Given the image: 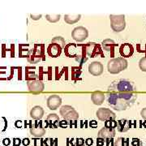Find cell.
<instances>
[{
    "mask_svg": "<svg viewBox=\"0 0 146 146\" xmlns=\"http://www.w3.org/2000/svg\"><path fill=\"white\" fill-rule=\"evenodd\" d=\"M107 103L112 109L122 111L134 104L137 98L136 93H108Z\"/></svg>",
    "mask_w": 146,
    "mask_h": 146,
    "instance_id": "cell-1",
    "label": "cell"
},
{
    "mask_svg": "<svg viewBox=\"0 0 146 146\" xmlns=\"http://www.w3.org/2000/svg\"><path fill=\"white\" fill-rule=\"evenodd\" d=\"M136 91V87L135 84L126 79L113 81L108 88V93H135Z\"/></svg>",
    "mask_w": 146,
    "mask_h": 146,
    "instance_id": "cell-2",
    "label": "cell"
},
{
    "mask_svg": "<svg viewBox=\"0 0 146 146\" xmlns=\"http://www.w3.org/2000/svg\"><path fill=\"white\" fill-rule=\"evenodd\" d=\"M127 68V61L123 58L110 59L107 63V69L110 74H118Z\"/></svg>",
    "mask_w": 146,
    "mask_h": 146,
    "instance_id": "cell-3",
    "label": "cell"
},
{
    "mask_svg": "<svg viewBox=\"0 0 146 146\" xmlns=\"http://www.w3.org/2000/svg\"><path fill=\"white\" fill-rule=\"evenodd\" d=\"M110 26L115 33L123 31L126 27L125 16L124 15H110Z\"/></svg>",
    "mask_w": 146,
    "mask_h": 146,
    "instance_id": "cell-4",
    "label": "cell"
},
{
    "mask_svg": "<svg viewBox=\"0 0 146 146\" xmlns=\"http://www.w3.org/2000/svg\"><path fill=\"white\" fill-rule=\"evenodd\" d=\"M42 45H38L36 44L34 47L29 50V51L28 53L27 58L28 61L30 63H39L41 60H42L43 56H44V52L42 50Z\"/></svg>",
    "mask_w": 146,
    "mask_h": 146,
    "instance_id": "cell-5",
    "label": "cell"
},
{
    "mask_svg": "<svg viewBox=\"0 0 146 146\" xmlns=\"http://www.w3.org/2000/svg\"><path fill=\"white\" fill-rule=\"evenodd\" d=\"M29 131L30 133L35 138H40L46 134V129L42 126V122L39 120H35L34 122L29 121Z\"/></svg>",
    "mask_w": 146,
    "mask_h": 146,
    "instance_id": "cell-6",
    "label": "cell"
},
{
    "mask_svg": "<svg viewBox=\"0 0 146 146\" xmlns=\"http://www.w3.org/2000/svg\"><path fill=\"white\" fill-rule=\"evenodd\" d=\"M85 54L91 58H95L98 55H102L103 57V54L102 50V46L99 44H97L95 42H89L86 45L84 46Z\"/></svg>",
    "mask_w": 146,
    "mask_h": 146,
    "instance_id": "cell-7",
    "label": "cell"
},
{
    "mask_svg": "<svg viewBox=\"0 0 146 146\" xmlns=\"http://www.w3.org/2000/svg\"><path fill=\"white\" fill-rule=\"evenodd\" d=\"M59 112L65 120H77L79 119L78 112L71 106H63Z\"/></svg>",
    "mask_w": 146,
    "mask_h": 146,
    "instance_id": "cell-8",
    "label": "cell"
},
{
    "mask_svg": "<svg viewBox=\"0 0 146 146\" xmlns=\"http://www.w3.org/2000/svg\"><path fill=\"white\" fill-rule=\"evenodd\" d=\"M89 36V31L83 26H78L75 28L72 32V37L75 41L81 42L84 41Z\"/></svg>",
    "mask_w": 146,
    "mask_h": 146,
    "instance_id": "cell-9",
    "label": "cell"
},
{
    "mask_svg": "<svg viewBox=\"0 0 146 146\" xmlns=\"http://www.w3.org/2000/svg\"><path fill=\"white\" fill-rule=\"evenodd\" d=\"M98 119L101 121H108V120H115L116 119V115L115 113L107 108H100L96 112Z\"/></svg>",
    "mask_w": 146,
    "mask_h": 146,
    "instance_id": "cell-10",
    "label": "cell"
},
{
    "mask_svg": "<svg viewBox=\"0 0 146 146\" xmlns=\"http://www.w3.org/2000/svg\"><path fill=\"white\" fill-rule=\"evenodd\" d=\"M27 84H28V88L29 89V91L35 94L41 93L44 90V88H45L44 83L41 80H29Z\"/></svg>",
    "mask_w": 146,
    "mask_h": 146,
    "instance_id": "cell-11",
    "label": "cell"
},
{
    "mask_svg": "<svg viewBox=\"0 0 146 146\" xmlns=\"http://www.w3.org/2000/svg\"><path fill=\"white\" fill-rule=\"evenodd\" d=\"M62 104V99L58 95H51L47 99V106L51 110H57Z\"/></svg>",
    "mask_w": 146,
    "mask_h": 146,
    "instance_id": "cell-12",
    "label": "cell"
},
{
    "mask_svg": "<svg viewBox=\"0 0 146 146\" xmlns=\"http://www.w3.org/2000/svg\"><path fill=\"white\" fill-rule=\"evenodd\" d=\"M103 70H104V68H103L102 63L98 61L93 62L89 65V72L95 76H101L103 72Z\"/></svg>",
    "mask_w": 146,
    "mask_h": 146,
    "instance_id": "cell-13",
    "label": "cell"
},
{
    "mask_svg": "<svg viewBox=\"0 0 146 146\" xmlns=\"http://www.w3.org/2000/svg\"><path fill=\"white\" fill-rule=\"evenodd\" d=\"M115 128H110V127H103L101 130L98 131V137L102 138L105 140H110L113 139L115 136Z\"/></svg>",
    "mask_w": 146,
    "mask_h": 146,
    "instance_id": "cell-14",
    "label": "cell"
},
{
    "mask_svg": "<svg viewBox=\"0 0 146 146\" xmlns=\"http://www.w3.org/2000/svg\"><path fill=\"white\" fill-rule=\"evenodd\" d=\"M62 50H63V48L59 45L51 42L47 47V53H48L49 56H50V57L57 58L61 54Z\"/></svg>",
    "mask_w": 146,
    "mask_h": 146,
    "instance_id": "cell-15",
    "label": "cell"
},
{
    "mask_svg": "<svg viewBox=\"0 0 146 146\" xmlns=\"http://www.w3.org/2000/svg\"><path fill=\"white\" fill-rule=\"evenodd\" d=\"M47 126L51 128V129H56L59 126V123H60V119H59V117L58 115L56 114H50V115L47 116L46 120Z\"/></svg>",
    "mask_w": 146,
    "mask_h": 146,
    "instance_id": "cell-16",
    "label": "cell"
},
{
    "mask_svg": "<svg viewBox=\"0 0 146 146\" xmlns=\"http://www.w3.org/2000/svg\"><path fill=\"white\" fill-rule=\"evenodd\" d=\"M119 53L122 58H129L133 54L134 48L132 46V45H131L129 43H124L120 46Z\"/></svg>",
    "mask_w": 146,
    "mask_h": 146,
    "instance_id": "cell-17",
    "label": "cell"
},
{
    "mask_svg": "<svg viewBox=\"0 0 146 146\" xmlns=\"http://www.w3.org/2000/svg\"><path fill=\"white\" fill-rule=\"evenodd\" d=\"M65 55L68 58H76L77 55V45L74 43H69L64 47Z\"/></svg>",
    "mask_w": 146,
    "mask_h": 146,
    "instance_id": "cell-18",
    "label": "cell"
},
{
    "mask_svg": "<svg viewBox=\"0 0 146 146\" xmlns=\"http://www.w3.org/2000/svg\"><path fill=\"white\" fill-rule=\"evenodd\" d=\"M44 115V110L42 107L39 106H36L33 107L30 110V117L34 120H40L42 119V117Z\"/></svg>",
    "mask_w": 146,
    "mask_h": 146,
    "instance_id": "cell-19",
    "label": "cell"
},
{
    "mask_svg": "<svg viewBox=\"0 0 146 146\" xmlns=\"http://www.w3.org/2000/svg\"><path fill=\"white\" fill-rule=\"evenodd\" d=\"M118 44H116L114 40L112 39H106L102 42V49L107 51V52H111L112 55L114 54V50H115V46H117Z\"/></svg>",
    "mask_w": 146,
    "mask_h": 146,
    "instance_id": "cell-20",
    "label": "cell"
},
{
    "mask_svg": "<svg viewBox=\"0 0 146 146\" xmlns=\"http://www.w3.org/2000/svg\"><path fill=\"white\" fill-rule=\"evenodd\" d=\"M116 127L119 132H126L131 128V121L125 119L119 120L117 122Z\"/></svg>",
    "mask_w": 146,
    "mask_h": 146,
    "instance_id": "cell-21",
    "label": "cell"
},
{
    "mask_svg": "<svg viewBox=\"0 0 146 146\" xmlns=\"http://www.w3.org/2000/svg\"><path fill=\"white\" fill-rule=\"evenodd\" d=\"M105 96L106 95L102 92H94V94L91 95V100L94 105L100 106L104 102Z\"/></svg>",
    "mask_w": 146,
    "mask_h": 146,
    "instance_id": "cell-22",
    "label": "cell"
},
{
    "mask_svg": "<svg viewBox=\"0 0 146 146\" xmlns=\"http://www.w3.org/2000/svg\"><path fill=\"white\" fill-rule=\"evenodd\" d=\"M80 15H66L64 16V21L69 25H72L80 20Z\"/></svg>",
    "mask_w": 146,
    "mask_h": 146,
    "instance_id": "cell-23",
    "label": "cell"
},
{
    "mask_svg": "<svg viewBox=\"0 0 146 146\" xmlns=\"http://www.w3.org/2000/svg\"><path fill=\"white\" fill-rule=\"evenodd\" d=\"M42 146H58L57 138H46L45 140H42L41 143Z\"/></svg>",
    "mask_w": 146,
    "mask_h": 146,
    "instance_id": "cell-24",
    "label": "cell"
},
{
    "mask_svg": "<svg viewBox=\"0 0 146 146\" xmlns=\"http://www.w3.org/2000/svg\"><path fill=\"white\" fill-rule=\"evenodd\" d=\"M129 139L124 137H119L114 143V146H129Z\"/></svg>",
    "mask_w": 146,
    "mask_h": 146,
    "instance_id": "cell-25",
    "label": "cell"
},
{
    "mask_svg": "<svg viewBox=\"0 0 146 146\" xmlns=\"http://www.w3.org/2000/svg\"><path fill=\"white\" fill-rule=\"evenodd\" d=\"M82 48H83V54H77L76 56V62H78V63H80V64H83V63H84L87 60H88V57H86L85 56V50H84V46H82Z\"/></svg>",
    "mask_w": 146,
    "mask_h": 146,
    "instance_id": "cell-26",
    "label": "cell"
},
{
    "mask_svg": "<svg viewBox=\"0 0 146 146\" xmlns=\"http://www.w3.org/2000/svg\"><path fill=\"white\" fill-rule=\"evenodd\" d=\"M51 42H53V43H56V44H58V45H59L60 46L62 47V48H64L65 47V40L63 39V37H62V36H55V37H54L52 39V41H51Z\"/></svg>",
    "mask_w": 146,
    "mask_h": 146,
    "instance_id": "cell-27",
    "label": "cell"
},
{
    "mask_svg": "<svg viewBox=\"0 0 146 146\" xmlns=\"http://www.w3.org/2000/svg\"><path fill=\"white\" fill-rule=\"evenodd\" d=\"M25 45H20L19 46V55H20V57L21 58H24V57H27V55H28V53L29 51V49H26V50H25Z\"/></svg>",
    "mask_w": 146,
    "mask_h": 146,
    "instance_id": "cell-28",
    "label": "cell"
},
{
    "mask_svg": "<svg viewBox=\"0 0 146 146\" xmlns=\"http://www.w3.org/2000/svg\"><path fill=\"white\" fill-rule=\"evenodd\" d=\"M46 20L51 23H55L59 21L60 19V15H46Z\"/></svg>",
    "mask_w": 146,
    "mask_h": 146,
    "instance_id": "cell-29",
    "label": "cell"
},
{
    "mask_svg": "<svg viewBox=\"0 0 146 146\" xmlns=\"http://www.w3.org/2000/svg\"><path fill=\"white\" fill-rule=\"evenodd\" d=\"M81 74L80 69L78 68H72V79L74 80H76L79 78V76Z\"/></svg>",
    "mask_w": 146,
    "mask_h": 146,
    "instance_id": "cell-30",
    "label": "cell"
},
{
    "mask_svg": "<svg viewBox=\"0 0 146 146\" xmlns=\"http://www.w3.org/2000/svg\"><path fill=\"white\" fill-rule=\"evenodd\" d=\"M139 67L142 72H146V57L141 58V60L139 62Z\"/></svg>",
    "mask_w": 146,
    "mask_h": 146,
    "instance_id": "cell-31",
    "label": "cell"
},
{
    "mask_svg": "<svg viewBox=\"0 0 146 146\" xmlns=\"http://www.w3.org/2000/svg\"><path fill=\"white\" fill-rule=\"evenodd\" d=\"M117 125V122L115 120H108L105 122V126L106 127H110V128H115Z\"/></svg>",
    "mask_w": 146,
    "mask_h": 146,
    "instance_id": "cell-32",
    "label": "cell"
},
{
    "mask_svg": "<svg viewBox=\"0 0 146 146\" xmlns=\"http://www.w3.org/2000/svg\"><path fill=\"white\" fill-rule=\"evenodd\" d=\"M131 146H143V142L138 138H132Z\"/></svg>",
    "mask_w": 146,
    "mask_h": 146,
    "instance_id": "cell-33",
    "label": "cell"
},
{
    "mask_svg": "<svg viewBox=\"0 0 146 146\" xmlns=\"http://www.w3.org/2000/svg\"><path fill=\"white\" fill-rule=\"evenodd\" d=\"M84 145H85V143H84V139H82V138H76L74 146H85Z\"/></svg>",
    "mask_w": 146,
    "mask_h": 146,
    "instance_id": "cell-34",
    "label": "cell"
},
{
    "mask_svg": "<svg viewBox=\"0 0 146 146\" xmlns=\"http://www.w3.org/2000/svg\"><path fill=\"white\" fill-rule=\"evenodd\" d=\"M105 143V139H102V138H99L98 137L97 138V145L98 146H103Z\"/></svg>",
    "mask_w": 146,
    "mask_h": 146,
    "instance_id": "cell-35",
    "label": "cell"
},
{
    "mask_svg": "<svg viewBox=\"0 0 146 146\" xmlns=\"http://www.w3.org/2000/svg\"><path fill=\"white\" fill-rule=\"evenodd\" d=\"M68 123L65 119L63 120V121H60V123H59V127H61L62 128H66V127H68Z\"/></svg>",
    "mask_w": 146,
    "mask_h": 146,
    "instance_id": "cell-36",
    "label": "cell"
},
{
    "mask_svg": "<svg viewBox=\"0 0 146 146\" xmlns=\"http://www.w3.org/2000/svg\"><path fill=\"white\" fill-rule=\"evenodd\" d=\"M21 143V139H19V138H14L13 139V146H17V145H20Z\"/></svg>",
    "mask_w": 146,
    "mask_h": 146,
    "instance_id": "cell-37",
    "label": "cell"
},
{
    "mask_svg": "<svg viewBox=\"0 0 146 146\" xmlns=\"http://www.w3.org/2000/svg\"><path fill=\"white\" fill-rule=\"evenodd\" d=\"M84 143H85V145H87L88 146H90L93 145L94 141H93V139H92V138H87V139L84 141Z\"/></svg>",
    "mask_w": 146,
    "mask_h": 146,
    "instance_id": "cell-38",
    "label": "cell"
},
{
    "mask_svg": "<svg viewBox=\"0 0 146 146\" xmlns=\"http://www.w3.org/2000/svg\"><path fill=\"white\" fill-rule=\"evenodd\" d=\"M141 115L144 119H146V108H144V109L141 110Z\"/></svg>",
    "mask_w": 146,
    "mask_h": 146,
    "instance_id": "cell-39",
    "label": "cell"
},
{
    "mask_svg": "<svg viewBox=\"0 0 146 146\" xmlns=\"http://www.w3.org/2000/svg\"><path fill=\"white\" fill-rule=\"evenodd\" d=\"M31 19L32 20H34V21H37V20H39V19H41V17H42V15L41 14H39V15H31Z\"/></svg>",
    "mask_w": 146,
    "mask_h": 146,
    "instance_id": "cell-40",
    "label": "cell"
},
{
    "mask_svg": "<svg viewBox=\"0 0 146 146\" xmlns=\"http://www.w3.org/2000/svg\"><path fill=\"white\" fill-rule=\"evenodd\" d=\"M3 144L5 146L9 145L11 144L10 139H8V138H5V139H3Z\"/></svg>",
    "mask_w": 146,
    "mask_h": 146,
    "instance_id": "cell-41",
    "label": "cell"
},
{
    "mask_svg": "<svg viewBox=\"0 0 146 146\" xmlns=\"http://www.w3.org/2000/svg\"><path fill=\"white\" fill-rule=\"evenodd\" d=\"M22 143H23V145H24L25 146H27L30 144V141H29V139H28V138H25V139L22 141Z\"/></svg>",
    "mask_w": 146,
    "mask_h": 146,
    "instance_id": "cell-42",
    "label": "cell"
},
{
    "mask_svg": "<svg viewBox=\"0 0 146 146\" xmlns=\"http://www.w3.org/2000/svg\"><path fill=\"white\" fill-rule=\"evenodd\" d=\"M90 126L92 127H94L95 128L97 126H98V122L97 121H95V120H93V121H91V123H90Z\"/></svg>",
    "mask_w": 146,
    "mask_h": 146,
    "instance_id": "cell-43",
    "label": "cell"
}]
</instances>
